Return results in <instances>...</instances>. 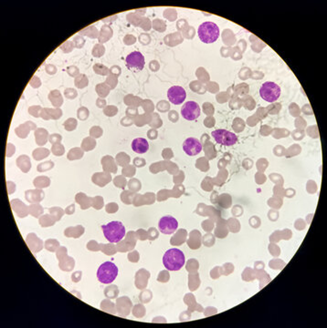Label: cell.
<instances>
[{"label":"cell","mask_w":327,"mask_h":328,"mask_svg":"<svg viewBox=\"0 0 327 328\" xmlns=\"http://www.w3.org/2000/svg\"><path fill=\"white\" fill-rule=\"evenodd\" d=\"M185 263V255L179 249L172 248L166 252V254L164 255V266L169 271H179L180 269L184 266Z\"/></svg>","instance_id":"cell-1"},{"label":"cell","mask_w":327,"mask_h":328,"mask_svg":"<svg viewBox=\"0 0 327 328\" xmlns=\"http://www.w3.org/2000/svg\"><path fill=\"white\" fill-rule=\"evenodd\" d=\"M220 28L216 23L211 21H206L198 27L197 35L203 43L211 44L217 41L220 37Z\"/></svg>","instance_id":"cell-2"},{"label":"cell","mask_w":327,"mask_h":328,"mask_svg":"<svg viewBox=\"0 0 327 328\" xmlns=\"http://www.w3.org/2000/svg\"><path fill=\"white\" fill-rule=\"evenodd\" d=\"M103 235L110 243H116L121 242L125 235V227L118 221L111 222L106 225H102Z\"/></svg>","instance_id":"cell-3"},{"label":"cell","mask_w":327,"mask_h":328,"mask_svg":"<svg viewBox=\"0 0 327 328\" xmlns=\"http://www.w3.org/2000/svg\"><path fill=\"white\" fill-rule=\"evenodd\" d=\"M118 276V268L112 262H105L100 265L97 271V278L102 284H112Z\"/></svg>","instance_id":"cell-4"},{"label":"cell","mask_w":327,"mask_h":328,"mask_svg":"<svg viewBox=\"0 0 327 328\" xmlns=\"http://www.w3.org/2000/svg\"><path fill=\"white\" fill-rule=\"evenodd\" d=\"M282 89L272 81H266L260 89L261 97L267 102H276L281 96Z\"/></svg>","instance_id":"cell-5"},{"label":"cell","mask_w":327,"mask_h":328,"mask_svg":"<svg viewBox=\"0 0 327 328\" xmlns=\"http://www.w3.org/2000/svg\"><path fill=\"white\" fill-rule=\"evenodd\" d=\"M146 65V60L143 54L139 51H133L125 57V66L127 69L134 72L143 70Z\"/></svg>","instance_id":"cell-6"},{"label":"cell","mask_w":327,"mask_h":328,"mask_svg":"<svg viewBox=\"0 0 327 328\" xmlns=\"http://www.w3.org/2000/svg\"><path fill=\"white\" fill-rule=\"evenodd\" d=\"M213 139L215 142L224 146H232L238 142L237 135L227 130H216L212 131Z\"/></svg>","instance_id":"cell-7"},{"label":"cell","mask_w":327,"mask_h":328,"mask_svg":"<svg viewBox=\"0 0 327 328\" xmlns=\"http://www.w3.org/2000/svg\"><path fill=\"white\" fill-rule=\"evenodd\" d=\"M201 106L196 102H187L181 109V114L185 120L192 122L201 116Z\"/></svg>","instance_id":"cell-8"},{"label":"cell","mask_w":327,"mask_h":328,"mask_svg":"<svg viewBox=\"0 0 327 328\" xmlns=\"http://www.w3.org/2000/svg\"><path fill=\"white\" fill-rule=\"evenodd\" d=\"M178 222L173 216H164L160 219L158 228L164 235H172L177 230Z\"/></svg>","instance_id":"cell-9"},{"label":"cell","mask_w":327,"mask_h":328,"mask_svg":"<svg viewBox=\"0 0 327 328\" xmlns=\"http://www.w3.org/2000/svg\"><path fill=\"white\" fill-rule=\"evenodd\" d=\"M168 101L175 104L180 105L186 101L187 92L183 87L181 86H173L168 91Z\"/></svg>","instance_id":"cell-10"},{"label":"cell","mask_w":327,"mask_h":328,"mask_svg":"<svg viewBox=\"0 0 327 328\" xmlns=\"http://www.w3.org/2000/svg\"><path fill=\"white\" fill-rule=\"evenodd\" d=\"M203 150V147L201 144V141L198 139L188 138L183 143V150L188 156H195L198 153H201Z\"/></svg>","instance_id":"cell-11"},{"label":"cell","mask_w":327,"mask_h":328,"mask_svg":"<svg viewBox=\"0 0 327 328\" xmlns=\"http://www.w3.org/2000/svg\"><path fill=\"white\" fill-rule=\"evenodd\" d=\"M132 150L136 153H146L149 150V142L144 138L135 139L132 142Z\"/></svg>","instance_id":"cell-12"}]
</instances>
